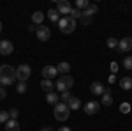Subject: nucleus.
Instances as JSON below:
<instances>
[{"label":"nucleus","instance_id":"f257e3e1","mask_svg":"<svg viewBox=\"0 0 132 131\" xmlns=\"http://www.w3.org/2000/svg\"><path fill=\"white\" fill-rule=\"evenodd\" d=\"M16 80V69L7 64L0 66V85H12Z\"/></svg>","mask_w":132,"mask_h":131},{"label":"nucleus","instance_id":"f03ea898","mask_svg":"<svg viewBox=\"0 0 132 131\" xmlns=\"http://www.w3.org/2000/svg\"><path fill=\"white\" fill-rule=\"evenodd\" d=\"M53 113H55V119H56V121L63 122V121L69 119L71 110H69V106H67L65 103H60V101H58V103L55 105V112H53Z\"/></svg>","mask_w":132,"mask_h":131},{"label":"nucleus","instance_id":"7ed1b4c3","mask_svg":"<svg viewBox=\"0 0 132 131\" xmlns=\"http://www.w3.org/2000/svg\"><path fill=\"white\" fill-rule=\"evenodd\" d=\"M58 29L63 34H72V32L76 30V20H72L71 16H63L58 21Z\"/></svg>","mask_w":132,"mask_h":131},{"label":"nucleus","instance_id":"20e7f679","mask_svg":"<svg viewBox=\"0 0 132 131\" xmlns=\"http://www.w3.org/2000/svg\"><path fill=\"white\" fill-rule=\"evenodd\" d=\"M72 85H74V78L69 76V74H65V76H62V78L56 80L55 89L60 91V92H67V91H71V89H72Z\"/></svg>","mask_w":132,"mask_h":131},{"label":"nucleus","instance_id":"39448f33","mask_svg":"<svg viewBox=\"0 0 132 131\" xmlns=\"http://www.w3.org/2000/svg\"><path fill=\"white\" fill-rule=\"evenodd\" d=\"M30 66L28 64H21V66H18V69H16V80L18 81H27L28 78H30Z\"/></svg>","mask_w":132,"mask_h":131},{"label":"nucleus","instance_id":"423d86ee","mask_svg":"<svg viewBox=\"0 0 132 131\" xmlns=\"http://www.w3.org/2000/svg\"><path fill=\"white\" fill-rule=\"evenodd\" d=\"M116 50L120 53H127L132 50V37H123L122 41H118V48Z\"/></svg>","mask_w":132,"mask_h":131},{"label":"nucleus","instance_id":"0eeeda50","mask_svg":"<svg viewBox=\"0 0 132 131\" xmlns=\"http://www.w3.org/2000/svg\"><path fill=\"white\" fill-rule=\"evenodd\" d=\"M35 36H37V39H39V41H48V39L51 37V30L48 29V27L41 25V27H37V30H35Z\"/></svg>","mask_w":132,"mask_h":131},{"label":"nucleus","instance_id":"6e6552de","mask_svg":"<svg viewBox=\"0 0 132 131\" xmlns=\"http://www.w3.org/2000/svg\"><path fill=\"white\" fill-rule=\"evenodd\" d=\"M41 73H42V80H51V78H55V76H56V73H58V71H56L55 66H44Z\"/></svg>","mask_w":132,"mask_h":131},{"label":"nucleus","instance_id":"1a4fd4ad","mask_svg":"<svg viewBox=\"0 0 132 131\" xmlns=\"http://www.w3.org/2000/svg\"><path fill=\"white\" fill-rule=\"evenodd\" d=\"M71 4L67 2V0H58L56 2V11H58V14H67L69 16V12H71Z\"/></svg>","mask_w":132,"mask_h":131},{"label":"nucleus","instance_id":"9d476101","mask_svg":"<svg viewBox=\"0 0 132 131\" xmlns=\"http://www.w3.org/2000/svg\"><path fill=\"white\" fill-rule=\"evenodd\" d=\"M99 108H101V105H99L97 101H90V103L85 105V113H88V115H95V113H99Z\"/></svg>","mask_w":132,"mask_h":131},{"label":"nucleus","instance_id":"9b49d317","mask_svg":"<svg viewBox=\"0 0 132 131\" xmlns=\"http://www.w3.org/2000/svg\"><path fill=\"white\" fill-rule=\"evenodd\" d=\"M90 92L93 94V96H102L104 92H106V87L102 85L101 81H93L90 85Z\"/></svg>","mask_w":132,"mask_h":131},{"label":"nucleus","instance_id":"f8f14e48","mask_svg":"<svg viewBox=\"0 0 132 131\" xmlns=\"http://www.w3.org/2000/svg\"><path fill=\"white\" fill-rule=\"evenodd\" d=\"M12 50H14V46H12L11 41H7V39L0 41V53H2V55H11Z\"/></svg>","mask_w":132,"mask_h":131},{"label":"nucleus","instance_id":"ddd939ff","mask_svg":"<svg viewBox=\"0 0 132 131\" xmlns=\"http://www.w3.org/2000/svg\"><path fill=\"white\" fill-rule=\"evenodd\" d=\"M41 89L46 92V94H50V92H55V83H53L51 80H42V81H41Z\"/></svg>","mask_w":132,"mask_h":131},{"label":"nucleus","instance_id":"4468645a","mask_svg":"<svg viewBox=\"0 0 132 131\" xmlns=\"http://www.w3.org/2000/svg\"><path fill=\"white\" fill-rule=\"evenodd\" d=\"M101 103L104 105V106H109V105H113V96H111V92H109V89H106V92L101 96Z\"/></svg>","mask_w":132,"mask_h":131},{"label":"nucleus","instance_id":"2eb2a0df","mask_svg":"<svg viewBox=\"0 0 132 131\" xmlns=\"http://www.w3.org/2000/svg\"><path fill=\"white\" fill-rule=\"evenodd\" d=\"M5 131H20V124L16 119H9L5 122Z\"/></svg>","mask_w":132,"mask_h":131},{"label":"nucleus","instance_id":"dca6fc26","mask_svg":"<svg viewBox=\"0 0 132 131\" xmlns=\"http://www.w3.org/2000/svg\"><path fill=\"white\" fill-rule=\"evenodd\" d=\"M42 21H44V14L41 11H35L32 14V25H42Z\"/></svg>","mask_w":132,"mask_h":131},{"label":"nucleus","instance_id":"f3484780","mask_svg":"<svg viewBox=\"0 0 132 131\" xmlns=\"http://www.w3.org/2000/svg\"><path fill=\"white\" fill-rule=\"evenodd\" d=\"M97 9H99V7H97L95 4H90V5H88L85 11H81V12H83V16H85V18H92V16L97 12Z\"/></svg>","mask_w":132,"mask_h":131},{"label":"nucleus","instance_id":"a211bd4d","mask_svg":"<svg viewBox=\"0 0 132 131\" xmlns=\"http://www.w3.org/2000/svg\"><path fill=\"white\" fill-rule=\"evenodd\" d=\"M67 106H69V110H79L81 108V101L78 98H71V101L67 103Z\"/></svg>","mask_w":132,"mask_h":131},{"label":"nucleus","instance_id":"6ab92c4d","mask_svg":"<svg viewBox=\"0 0 132 131\" xmlns=\"http://www.w3.org/2000/svg\"><path fill=\"white\" fill-rule=\"evenodd\" d=\"M56 71L62 73V74L65 76V74L71 71V64H69V62H60V64H58V67H56Z\"/></svg>","mask_w":132,"mask_h":131},{"label":"nucleus","instance_id":"aec40b11","mask_svg":"<svg viewBox=\"0 0 132 131\" xmlns=\"http://www.w3.org/2000/svg\"><path fill=\"white\" fill-rule=\"evenodd\" d=\"M120 87H122L123 91H130L132 89V78H129V76L127 78H122L120 80Z\"/></svg>","mask_w":132,"mask_h":131},{"label":"nucleus","instance_id":"412c9836","mask_svg":"<svg viewBox=\"0 0 132 131\" xmlns=\"http://www.w3.org/2000/svg\"><path fill=\"white\" fill-rule=\"evenodd\" d=\"M58 99H60V98H58V94H56V92H50V94H46V101H48L50 105H53V106L58 103Z\"/></svg>","mask_w":132,"mask_h":131},{"label":"nucleus","instance_id":"4be33fe9","mask_svg":"<svg viewBox=\"0 0 132 131\" xmlns=\"http://www.w3.org/2000/svg\"><path fill=\"white\" fill-rule=\"evenodd\" d=\"M48 18H50L53 23H58V21H60V14H58V11L50 9V11H48Z\"/></svg>","mask_w":132,"mask_h":131},{"label":"nucleus","instance_id":"5701e85b","mask_svg":"<svg viewBox=\"0 0 132 131\" xmlns=\"http://www.w3.org/2000/svg\"><path fill=\"white\" fill-rule=\"evenodd\" d=\"M88 5H90V2H88V0H76V9L85 11Z\"/></svg>","mask_w":132,"mask_h":131},{"label":"nucleus","instance_id":"b1692460","mask_svg":"<svg viewBox=\"0 0 132 131\" xmlns=\"http://www.w3.org/2000/svg\"><path fill=\"white\" fill-rule=\"evenodd\" d=\"M16 91L20 92V94H25L27 92V81H18L16 83Z\"/></svg>","mask_w":132,"mask_h":131},{"label":"nucleus","instance_id":"393cba45","mask_svg":"<svg viewBox=\"0 0 132 131\" xmlns=\"http://www.w3.org/2000/svg\"><path fill=\"white\" fill-rule=\"evenodd\" d=\"M11 117H9V112H5V110H0V124H5V122L9 121Z\"/></svg>","mask_w":132,"mask_h":131},{"label":"nucleus","instance_id":"a878e982","mask_svg":"<svg viewBox=\"0 0 132 131\" xmlns=\"http://www.w3.org/2000/svg\"><path fill=\"white\" fill-rule=\"evenodd\" d=\"M69 16H71L72 20H78V18H81L83 16V12L79 9H71V12H69Z\"/></svg>","mask_w":132,"mask_h":131},{"label":"nucleus","instance_id":"bb28decb","mask_svg":"<svg viewBox=\"0 0 132 131\" xmlns=\"http://www.w3.org/2000/svg\"><path fill=\"white\" fill-rule=\"evenodd\" d=\"M71 98H72L71 91H67V92H62V98H60V99H62V103H65V105H67V103L71 101Z\"/></svg>","mask_w":132,"mask_h":131},{"label":"nucleus","instance_id":"cd10ccee","mask_svg":"<svg viewBox=\"0 0 132 131\" xmlns=\"http://www.w3.org/2000/svg\"><path fill=\"white\" fill-rule=\"evenodd\" d=\"M123 67L132 71V57H125V59H123Z\"/></svg>","mask_w":132,"mask_h":131},{"label":"nucleus","instance_id":"c85d7f7f","mask_svg":"<svg viewBox=\"0 0 132 131\" xmlns=\"http://www.w3.org/2000/svg\"><path fill=\"white\" fill-rule=\"evenodd\" d=\"M108 48H118V39L109 37V39H108Z\"/></svg>","mask_w":132,"mask_h":131},{"label":"nucleus","instance_id":"c756f323","mask_svg":"<svg viewBox=\"0 0 132 131\" xmlns=\"http://www.w3.org/2000/svg\"><path fill=\"white\" fill-rule=\"evenodd\" d=\"M120 112H122V113H129V112H130V105H129V103H122V105H120Z\"/></svg>","mask_w":132,"mask_h":131},{"label":"nucleus","instance_id":"7c9ffc66","mask_svg":"<svg viewBox=\"0 0 132 131\" xmlns=\"http://www.w3.org/2000/svg\"><path fill=\"white\" fill-rule=\"evenodd\" d=\"M18 113H20V112L16 110V108H11V110H9V117H11V119H16Z\"/></svg>","mask_w":132,"mask_h":131},{"label":"nucleus","instance_id":"2f4dec72","mask_svg":"<svg viewBox=\"0 0 132 131\" xmlns=\"http://www.w3.org/2000/svg\"><path fill=\"white\" fill-rule=\"evenodd\" d=\"M5 98H7V92L4 91V87L0 85V101H2V99H5Z\"/></svg>","mask_w":132,"mask_h":131},{"label":"nucleus","instance_id":"473e14b6","mask_svg":"<svg viewBox=\"0 0 132 131\" xmlns=\"http://www.w3.org/2000/svg\"><path fill=\"white\" fill-rule=\"evenodd\" d=\"M109 69H111V71H113V74H114V73L118 71V64H116V62H111V66H109Z\"/></svg>","mask_w":132,"mask_h":131},{"label":"nucleus","instance_id":"72a5a7b5","mask_svg":"<svg viewBox=\"0 0 132 131\" xmlns=\"http://www.w3.org/2000/svg\"><path fill=\"white\" fill-rule=\"evenodd\" d=\"M81 21H83V23H86V25H88V23L92 21V18H85V16H81Z\"/></svg>","mask_w":132,"mask_h":131},{"label":"nucleus","instance_id":"f704fd0d","mask_svg":"<svg viewBox=\"0 0 132 131\" xmlns=\"http://www.w3.org/2000/svg\"><path fill=\"white\" fill-rule=\"evenodd\" d=\"M28 30H30V32H35V30H37V27H35V25H30V27H28Z\"/></svg>","mask_w":132,"mask_h":131},{"label":"nucleus","instance_id":"c9c22d12","mask_svg":"<svg viewBox=\"0 0 132 131\" xmlns=\"http://www.w3.org/2000/svg\"><path fill=\"white\" fill-rule=\"evenodd\" d=\"M58 131H71V128H67V126H63V128H58Z\"/></svg>","mask_w":132,"mask_h":131},{"label":"nucleus","instance_id":"e433bc0d","mask_svg":"<svg viewBox=\"0 0 132 131\" xmlns=\"http://www.w3.org/2000/svg\"><path fill=\"white\" fill-rule=\"evenodd\" d=\"M41 131H55V129H53V128H50V126H46V128H42Z\"/></svg>","mask_w":132,"mask_h":131},{"label":"nucleus","instance_id":"4c0bfd02","mask_svg":"<svg viewBox=\"0 0 132 131\" xmlns=\"http://www.w3.org/2000/svg\"><path fill=\"white\" fill-rule=\"evenodd\" d=\"M0 32H2V23H0Z\"/></svg>","mask_w":132,"mask_h":131},{"label":"nucleus","instance_id":"58836bf2","mask_svg":"<svg viewBox=\"0 0 132 131\" xmlns=\"http://www.w3.org/2000/svg\"><path fill=\"white\" fill-rule=\"evenodd\" d=\"M130 91H132V89H130Z\"/></svg>","mask_w":132,"mask_h":131}]
</instances>
